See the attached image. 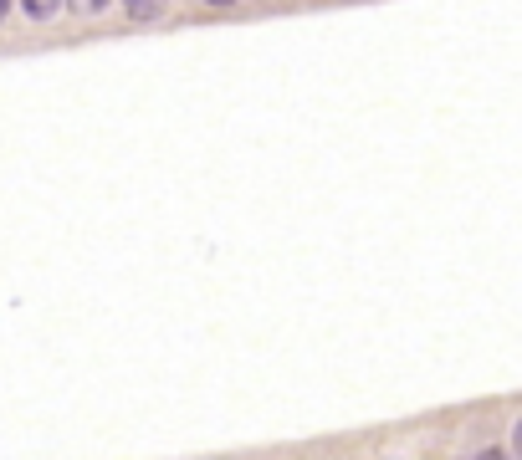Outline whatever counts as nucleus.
Listing matches in <instances>:
<instances>
[{
    "label": "nucleus",
    "instance_id": "20e7f679",
    "mask_svg": "<svg viewBox=\"0 0 522 460\" xmlns=\"http://www.w3.org/2000/svg\"><path fill=\"white\" fill-rule=\"evenodd\" d=\"M11 16V0H0V21H6Z\"/></svg>",
    "mask_w": 522,
    "mask_h": 460
},
{
    "label": "nucleus",
    "instance_id": "7ed1b4c3",
    "mask_svg": "<svg viewBox=\"0 0 522 460\" xmlns=\"http://www.w3.org/2000/svg\"><path fill=\"white\" fill-rule=\"evenodd\" d=\"M62 6H72L77 16H98V11L108 6V0H62Z\"/></svg>",
    "mask_w": 522,
    "mask_h": 460
},
{
    "label": "nucleus",
    "instance_id": "39448f33",
    "mask_svg": "<svg viewBox=\"0 0 522 460\" xmlns=\"http://www.w3.org/2000/svg\"><path fill=\"white\" fill-rule=\"evenodd\" d=\"M205 6H236V0H205Z\"/></svg>",
    "mask_w": 522,
    "mask_h": 460
},
{
    "label": "nucleus",
    "instance_id": "f03ea898",
    "mask_svg": "<svg viewBox=\"0 0 522 460\" xmlns=\"http://www.w3.org/2000/svg\"><path fill=\"white\" fill-rule=\"evenodd\" d=\"M21 11H26L31 21H52V16L62 11V0H21Z\"/></svg>",
    "mask_w": 522,
    "mask_h": 460
},
{
    "label": "nucleus",
    "instance_id": "f257e3e1",
    "mask_svg": "<svg viewBox=\"0 0 522 460\" xmlns=\"http://www.w3.org/2000/svg\"><path fill=\"white\" fill-rule=\"evenodd\" d=\"M164 6H169V0H123V11L134 16V21H154Z\"/></svg>",
    "mask_w": 522,
    "mask_h": 460
}]
</instances>
